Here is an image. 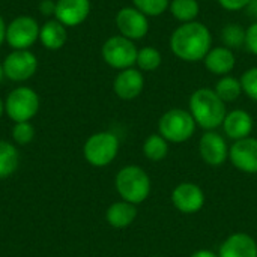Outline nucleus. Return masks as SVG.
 I'll return each mask as SVG.
<instances>
[{"label":"nucleus","instance_id":"1","mask_svg":"<svg viewBox=\"0 0 257 257\" xmlns=\"http://www.w3.org/2000/svg\"><path fill=\"white\" fill-rule=\"evenodd\" d=\"M212 36L209 29L197 21L182 23L170 36V50L185 62H199L211 50Z\"/></svg>","mask_w":257,"mask_h":257},{"label":"nucleus","instance_id":"2","mask_svg":"<svg viewBox=\"0 0 257 257\" xmlns=\"http://www.w3.org/2000/svg\"><path fill=\"white\" fill-rule=\"evenodd\" d=\"M190 113L196 123L206 131H214L221 126L226 111V102L212 89H197L190 98Z\"/></svg>","mask_w":257,"mask_h":257},{"label":"nucleus","instance_id":"3","mask_svg":"<svg viewBox=\"0 0 257 257\" xmlns=\"http://www.w3.org/2000/svg\"><path fill=\"white\" fill-rule=\"evenodd\" d=\"M119 196L133 205L145 202L151 194V179L139 166H126L119 170L114 181Z\"/></svg>","mask_w":257,"mask_h":257},{"label":"nucleus","instance_id":"4","mask_svg":"<svg viewBox=\"0 0 257 257\" xmlns=\"http://www.w3.org/2000/svg\"><path fill=\"white\" fill-rule=\"evenodd\" d=\"M196 126L197 123L191 113L182 108H172L166 111L158 122L160 134L172 143H184L190 140L196 131Z\"/></svg>","mask_w":257,"mask_h":257},{"label":"nucleus","instance_id":"5","mask_svg":"<svg viewBox=\"0 0 257 257\" xmlns=\"http://www.w3.org/2000/svg\"><path fill=\"white\" fill-rule=\"evenodd\" d=\"M39 95L27 86L15 87L5 99V113L17 122H30L39 110Z\"/></svg>","mask_w":257,"mask_h":257},{"label":"nucleus","instance_id":"6","mask_svg":"<svg viewBox=\"0 0 257 257\" xmlns=\"http://www.w3.org/2000/svg\"><path fill=\"white\" fill-rule=\"evenodd\" d=\"M119 152V139L108 131L92 134L83 148L86 161L95 167L108 166Z\"/></svg>","mask_w":257,"mask_h":257},{"label":"nucleus","instance_id":"7","mask_svg":"<svg viewBox=\"0 0 257 257\" xmlns=\"http://www.w3.org/2000/svg\"><path fill=\"white\" fill-rule=\"evenodd\" d=\"M137 47L134 41L122 36V35H114L108 38L101 48V56L104 62L119 71L133 68L137 60Z\"/></svg>","mask_w":257,"mask_h":257},{"label":"nucleus","instance_id":"8","mask_svg":"<svg viewBox=\"0 0 257 257\" xmlns=\"http://www.w3.org/2000/svg\"><path fill=\"white\" fill-rule=\"evenodd\" d=\"M38 21L30 15L15 17L6 26V41L12 50H30L36 41H39Z\"/></svg>","mask_w":257,"mask_h":257},{"label":"nucleus","instance_id":"9","mask_svg":"<svg viewBox=\"0 0 257 257\" xmlns=\"http://www.w3.org/2000/svg\"><path fill=\"white\" fill-rule=\"evenodd\" d=\"M3 74L11 81H27L38 69V59L30 50H12L2 62Z\"/></svg>","mask_w":257,"mask_h":257},{"label":"nucleus","instance_id":"10","mask_svg":"<svg viewBox=\"0 0 257 257\" xmlns=\"http://www.w3.org/2000/svg\"><path fill=\"white\" fill-rule=\"evenodd\" d=\"M116 27L119 33L131 41L143 39L149 32L148 17L134 6L122 8L116 14Z\"/></svg>","mask_w":257,"mask_h":257},{"label":"nucleus","instance_id":"11","mask_svg":"<svg viewBox=\"0 0 257 257\" xmlns=\"http://www.w3.org/2000/svg\"><path fill=\"white\" fill-rule=\"evenodd\" d=\"M172 202L179 212L196 214L205 205V194L199 185L193 182H182L173 190Z\"/></svg>","mask_w":257,"mask_h":257},{"label":"nucleus","instance_id":"12","mask_svg":"<svg viewBox=\"0 0 257 257\" xmlns=\"http://www.w3.org/2000/svg\"><path fill=\"white\" fill-rule=\"evenodd\" d=\"M90 8V0H56L54 18L66 27H77L87 20Z\"/></svg>","mask_w":257,"mask_h":257},{"label":"nucleus","instance_id":"13","mask_svg":"<svg viewBox=\"0 0 257 257\" xmlns=\"http://www.w3.org/2000/svg\"><path fill=\"white\" fill-rule=\"evenodd\" d=\"M232 164L244 173H257V139H242L229 148Z\"/></svg>","mask_w":257,"mask_h":257},{"label":"nucleus","instance_id":"14","mask_svg":"<svg viewBox=\"0 0 257 257\" xmlns=\"http://www.w3.org/2000/svg\"><path fill=\"white\" fill-rule=\"evenodd\" d=\"M199 151L203 161L209 166H221L229 157V148L226 140L215 131H206L200 142Z\"/></svg>","mask_w":257,"mask_h":257},{"label":"nucleus","instance_id":"15","mask_svg":"<svg viewBox=\"0 0 257 257\" xmlns=\"http://www.w3.org/2000/svg\"><path fill=\"white\" fill-rule=\"evenodd\" d=\"M143 86H145L143 74L136 68H128L120 71L113 81L114 93L125 101H131L137 98L142 93Z\"/></svg>","mask_w":257,"mask_h":257},{"label":"nucleus","instance_id":"16","mask_svg":"<svg viewBox=\"0 0 257 257\" xmlns=\"http://www.w3.org/2000/svg\"><path fill=\"white\" fill-rule=\"evenodd\" d=\"M218 257H257L256 241L247 233H233L221 244Z\"/></svg>","mask_w":257,"mask_h":257},{"label":"nucleus","instance_id":"17","mask_svg":"<svg viewBox=\"0 0 257 257\" xmlns=\"http://www.w3.org/2000/svg\"><path fill=\"white\" fill-rule=\"evenodd\" d=\"M223 128L227 137L238 142L250 136L253 130V119L245 110H233L226 114Z\"/></svg>","mask_w":257,"mask_h":257},{"label":"nucleus","instance_id":"18","mask_svg":"<svg viewBox=\"0 0 257 257\" xmlns=\"http://www.w3.org/2000/svg\"><path fill=\"white\" fill-rule=\"evenodd\" d=\"M68 41V27L59 20L51 18L45 21L39 29V42L44 48L56 51L60 50Z\"/></svg>","mask_w":257,"mask_h":257},{"label":"nucleus","instance_id":"19","mask_svg":"<svg viewBox=\"0 0 257 257\" xmlns=\"http://www.w3.org/2000/svg\"><path fill=\"white\" fill-rule=\"evenodd\" d=\"M203 62H205V66L208 71H211L215 75L224 77L233 69L236 59H235V54L230 48L215 47V48L209 50V53L205 56Z\"/></svg>","mask_w":257,"mask_h":257},{"label":"nucleus","instance_id":"20","mask_svg":"<svg viewBox=\"0 0 257 257\" xmlns=\"http://www.w3.org/2000/svg\"><path fill=\"white\" fill-rule=\"evenodd\" d=\"M136 217H137L136 205L125 202V200L113 203L107 209V214H105L107 223L114 229H125V227L131 226L134 223Z\"/></svg>","mask_w":257,"mask_h":257},{"label":"nucleus","instance_id":"21","mask_svg":"<svg viewBox=\"0 0 257 257\" xmlns=\"http://www.w3.org/2000/svg\"><path fill=\"white\" fill-rule=\"evenodd\" d=\"M20 154L14 145L0 140V179L9 178L18 169Z\"/></svg>","mask_w":257,"mask_h":257},{"label":"nucleus","instance_id":"22","mask_svg":"<svg viewBox=\"0 0 257 257\" xmlns=\"http://www.w3.org/2000/svg\"><path fill=\"white\" fill-rule=\"evenodd\" d=\"M143 154L154 163L163 161L169 154V142L161 134H152L143 143Z\"/></svg>","mask_w":257,"mask_h":257},{"label":"nucleus","instance_id":"23","mask_svg":"<svg viewBox=\"0 0 257 257\" xmlns=\"http://www.w3.org/2000/svg\"><path fill=\"white\" fill-rule=\"evenodd\" d=\"M172 15L182 23L194 21V18L199 15V2L197 0H173L169 6Z\"/></svg>","mask_w":257,"mask_h":257},{"label":"nucleus","instance_id":"24","mask_svg":"<svg viewBox=\"0 0 257 257\" xmlns=\"http://www.w3.org/2000/svg\"><path fill=\"white\" fill-rule=\"evenodd\" d=\"M214 90L224 102H233L242 93V86H241V81L238 78L230 77V75H224L218 80Z\"/></svg>","mask_w":257,"mask_h":257},{"label":"nucleus","instance_id":"25","mask_svg":"<svg viewBox=\"0 0 257 257\" xmlns=\"http://www.w3.org/2000/svg\"><path fill=\"white\" fill-rule=\"evenodd\" d=\"M161 53L154 48V47H143L142 50H139L137 53V66L142 69V71H148V72H152L155 69L160 68L161 65Z\"/></svg>","mask_w":257,"mask_h":257},{"label":"nucleus","instance_id":"26","mask_svg":"<svg viewBox=\"0 0 257 257\" xmlns=\"http://www.w3.org/2000/svg\"><path fill=\"white\" fill-rule=\"evenodd\" d=\"M245 32L241 26L238 24H227L223 27L221 32V38L223 42L227 48H241L242 45H245Z\"/></svg>","mask_w":257,"mask_h":257},{"label":"nucleus","instance_id":"27","mask_svg":"<svg viewBox=\"0 0 257 257\" xmlns=\"http://www.w3.org/2000/svg\"><path fill=\"white\" fill-rule=\"evenodd\" d=\"M133 5L146 17H158L167 11L170 0H133Z\"/></svg>","mask_w":257,"mask_h":257},{"label":"nucleus","instance_id":"28","mask_svg":"<svg viewBox=\"0 0 257 257\" xmlns=\"http://www.w3.org/2000/svg\"><path fill=\"white\" fill-rule=\"evenodd\" d=\"M12 139L18 145H29L35 139V128L30 122H17L12 128Z\"/></svg>","mask_w":257,"mask_h":257},{"label":"nucleus","instance_id":"29","mask_svg":"<svg viewBox=\"0 0 257 257\" xmlns=\"http://www.w3.org/2000/svg\"><path fill=\"white\" fill-rule=\"evenodd\" d=\"M239 81L242 86V92H245L248 98L257 101V66L247 69L239 78Z\"/></svg>","mask_w":257,"mask_h":257},{"label":"nucleus","instance_id":"30","mask_svg":"<svg viewBox=\"0 0 257 257\" xmlns=\"http://www.w3.org/2000/svg\"><path fill=\"white\" fill-rule=\"evenodd\" d=\"M245 45L253 54L257 56V21L253 23L245 32Z\"/></svg>","mask_w":257,"mask_h":257},{"label":"nucleus","instance_id":"31","mask_svg":"<svg viewBox=\"0 0 257 257\" xmlns=\"http://www.w3.org/2000/svg\"><path fill=\"white\" fill-rule=\"evenodd\" d=\"M218 3L226 11H241V9L248 8L251 0H218Z\"/></svg>","mask_w":257,"mask_h":257},{"label":"nucleus","instance_id":"32","mask_svg":"<svg viewBox=\"0 0 257 257\" xmlns=\"http://www.w3.org/2000/svg\"><path fill=\"white\" fill-rule=\"evenodd\" d=\"M38 9H39V12L44 17H54V12H56V0H41Z\"/></svg>","mask_w":257,"mask_h":257},{"label":"nucleus","instance_id":"33","mask_svg":"<svg viewBox=\"0 0 257 257\" xmlns=\"http://www.w3.org/2000/svg\"><path fill=\"white\" fill-rule=\"evenodd\" d=\"M6 21L3 20V17L0 15V45L6 41Z\"/></svg>","mask_w":257,"mask_h":257},{"label":"nucleus","instance_id":"34","mask_svg":"<svg viewBox=\"0 0 257 257\" xmlns=\"http://www.w3.org/2000/svg\"><path fill=\"white\" fill-rule=\"evenodd\" d=\"M191 257H218V254H215L214 251H209V250H197L191 254Z\"/></svg>","mask_w":257,"mask_h":257},{"label":"nucleus","instance_id":"35","mask_svg":"<svg viewBox=\"0 0 257 257\" xmlns=\"http://www.w3.org/2000/svg\"><path fill=\"white\" fill-rule=\"evenodd\" d=\"M248 9H250L251 15H256L257 17V0H251V3L248 5Z\"/></svg>","mask_w":257,"mask_h":257},{"label":"nucleus","instance_id":"36","mask_svg":"<svg viewBox=\"0 0 257 257\" xmlns=\"http://www.w3.org/2000/svg\"><path fill=\"white\" fill-rule=\"evenodd\" d=\"M5 113V101L0 98V117H2V114Z\"/></svg>","mask_w":257,"mask_h":257},{"label":"nucleus","instance_id":"37","mask_svg":"<svg viewBox=\"0 0 257 257\" xmlns=\"http://www.w3.org/2000/svg\"><path fill=\"white\" fill-rule=\"evenodd\" d=\"M3 77H5V74H3V66H2V62H0V83L3 80Z\"/></svg>","mask_w":257,"mask_h":257},{"label":"nucleus","instance_id":"38","mask_svg":"<svg viewBox=\"0 0 257 257\" xmlns=\"http://www.w3.org/2000/svg\"><path fill=\"white\" fill-rule=\"evenodd\" d=\"M154 257H160V256H154Z\"/></svg>","mask_w":257,"mask_h":257}]
</instances>
